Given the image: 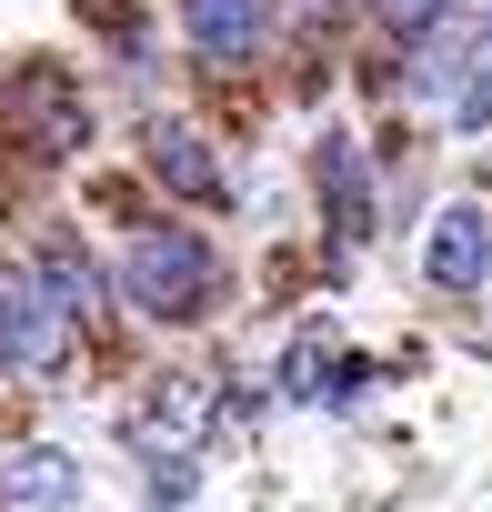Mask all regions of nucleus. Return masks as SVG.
Wrapping results in <instances>:
<instances>
[{
  "mask_svg": "<svg viewBox=\"0 0 492 512\" xmlns=\"http://www.w3.org/2000/svg\"><path fill=\"white\" fill-rule=\"evenodd\" d=\"M312 181H322V201H332V251L352 262L362 231H372V171H362V141H352V131H322Z\"/></svg>",
  "mask_w": 492,
  "mask_h": 512,
  "instance_id": "obj_5",
  "label": "nucleus"
},
{
  "mask_svg": "<svg viewBox=\"0 0 492 512\" xmlns=\"http://www.w3.org/2000/svg\"><path fill=\"white\" fill-rule=\"evenodd\" d=\"M31 282L51 292V312H61V322H81V332L101 322V262H91L71 231H51V241L31 251Z\"/></svg>",
  "mask_w": 492,
  "mask_h": 512,
  "instance_id": "obj_9",
  "label": "nucleus"
},
{
  "mask_svg": "<svg viewBox=\"0 0 492 512\" xmlns=\"http://www.w3.org/2000/svg\"><path fill=\"white\" fill-rule=\"evenodd\" d=\"M81 492V462L61 442H11L0 452V512H61Z\"/></svg>",
  "mask_w": 492,
  "mask_h": 512,
  "instance_id": "obj_7",
  "label": "nucleus"
},
{
  "mask_svg": "<svg viewBox=\"0 0 492 512\" xmlns=\"http://www.w3.org/2000/svg\"><path fill=\"white\" fill-rule=\"evenodd\" d=\"M282 382H292V402H312V412H352L372 372H362V352H352L342 332H322V322H312V332L292 342V372H282Z\"/></svg>",
  "mask_w": 492,
  "mask_h": 512,
  "instance_id": "obj_6",
  "label": "nucleus"
},
{
  "mask_svg": "<svg viewBox=\"0 0 492 512\" xmlns=\"http://www.w3.org/2000/svg\"><path fill=\"white\" fill-rule=\"evenodd\" d=\"M181 31H191V51L201 61H252L262 51V31H272V0H181Z\"/></svg>",
  "mask_w": 492,
  "mask_h": 512,
  "instance_id": "obj_8",
  "label": "nucleus"
},
{
  "mask_svg": "<svg viewBox=\"0 0 492 512\" xmlns=\"http://www.w3.org/2000/svg\"><path fill=\"white\" fill-rule=\"evenodd\" d=\"M422 272H432V292H482L492 282V221H482V201H442L432 211Z\"/></svg>",
  "mask_w": 492,
  "mask_h": 512,
  "instance_id": "obj_3",
  "label": "nucleus"
},
{
  "mask_svg": "<svg viewBox=\"0 0 492 512\" xmlns=\"http://www.w3.org/2000/svg\"><path fill=\"white\" fill-rule=\"evenodd\" d=\"M121 302L141 322H201L221 302V262H211V241L181 231V221H151L121 241Z\"/></svg>",
  "mask_w": 492,
  "mask_h": 512,
  "instance_id": "obj_1",
  "label": "nucleus"
},
{
  "mask_svg": "<svg viewBox=\"0 0 492 512\" xmlns=\"http://www.w3.org/2000/svg\"><path fill=\"white\" fill-rule=\"evenodd\" d=\"M452 131H492V31L462 51V71H452Z\"/></svg>",
  "mask_w": 492,
  "mask_h": 512,
  "instance_id": "obj_11",
  "label": "nucleus"
},
{
  "mask_svg": "<svg viewBox=\"0 0 492 512\" xmlns=\"http://www.w3.org/2000/svg\"><path fill=\"white\" fill-rule=\"evenodd\" d=\"M0 121L31 131V151H71V141L91 131V111H81V91H71L61 71H21V81H0Z\"/></svg>",
  "mask_w": 492,
  "mask_h": 512,
  "instance_id": "obj_4",
  "label": "nucleus"
},
{
  "mask_svg": "<svg viewBox=\"0 0 492 512\" xmlns=\"http://www.w3.org/2000/svg\"><path fill=\"white\" fill-rule=\"evenodd\" d=\"M372 11H382V21L402 31V41H422V31H432V21L452 11V0H372Z\"/></svg>",
  "mask_w": 492,
  "mask_h": 512,
  "instance_id": "obj_12",
  "label": "nucleus"
},
{
  "mask_svg": "<svg viewBox=\"0 0 492 512\" xmlns=\"http://www.w3.org/2000/svg\"><path fill=\"white\" fill-rule=\"evenodd\" d=\"M141 161H151V181L161 191H181V201H221L231 181H221V161L201 151V131H181V121H161L151 141H141Z\"/></svg>",
  "mask_w": 492,
  "mask_h": 512,
  "instance_id": "obj_10",
  "label": "nucleus"
},
{
  "mask_svg": "<svg viewBox=\"0 0 492 512\" xmlns=\"http://www.w3.org/2000/svg\"><path fill=\"white\" fill-rule=\"evenodd\" d=\"M71 352V322L31 282V262H0V372H51Z\"/></svg>",
  "mask_w": 492,
  "mask_h": 512,
  "instance_id": "obj_2",
  "label": "nucleus"
}]
</instances>
